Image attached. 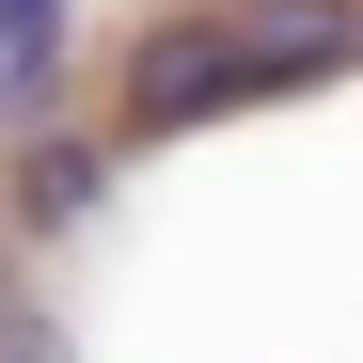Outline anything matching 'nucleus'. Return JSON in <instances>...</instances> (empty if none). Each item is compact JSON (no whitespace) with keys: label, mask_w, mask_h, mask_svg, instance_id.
<instances>
[{"label":"nucleus","mask_w":363,"mask_h":363,"mask_svg":"<svg viewBox=\"0 0 363 363\" xmlns=\"http://www.w3.org/2000/svg\"><path fill=\"white\" fill-rule=\"evenodd\" d=\"M332 64H347V0H221V16H174V32L127 48L111 127H190V111L284 95V79H332Z\"/></svg>","instance_id":"obj_1"},{"label":"nucleus","mask_w":363,"mask_h":363,"mask_svg":"<svg viewBox=\"0 0 363 363\" xmlns=\"http://www.w3.org/2000/svg\"><path fill=\"white\" fill-rule=\"evenodd\" d=\"M64 32H79V0H0V111H48V79H64Z\"/></svg>","instance_id":"obj_2"},{"label":"nucleus","mask_w":363,"mask_h":363,"mask_svg":"<svg viewBox=\"0 0 363 363\" xmlns=\"http://www.w3.org/2000/svg\"><path fill=\"white\" fill-rule=\"evenodd\" d=\"M16 206H32V221H79V206H95V143H48V158H16Z\"/></svg>","instance_id":"obj_3"}]
</instances>
